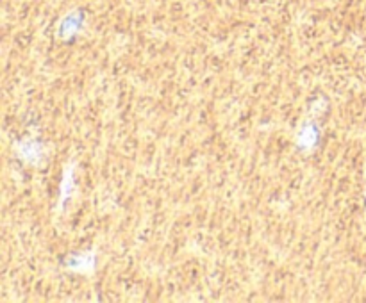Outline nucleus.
Returning <instances> with one entry per match:
<instances>
[{
  "mask_svg": "<svg viewBox=\"0 0 366 303\" xmlns=\"http://www.w3.org/2000/svg\"><path fill=\"white\" fill-rule=\"evenodd\" d=\"M79 21H81V16H79L77 13L70 14V16H68L66 20L63 21V25H61V32H63L64 36L74 34V32L77 31V27H79Z\"/></svg>",
  "mask_w": 366,
  "mask_h": 303,
  "instance_id": "obj_1",
  "label": "nucleus"
},
{
  "mask_svg": "<svg viewBox=\"0 0 366 303\" xmlns=\"http://www.w3.org/2000/svg\"><path fill=\"white\" fill-rule=\"evenodd\" d=\"M317 141V130L313 127H306L302 128V132L299 134V143L302 146H311L313 143Z\"/></svg>",
  "mask_w": 366,
  "mask_h": 303,
  "instance_id": "obj_2",
  "label": "nucleus"
}]
</instances>
